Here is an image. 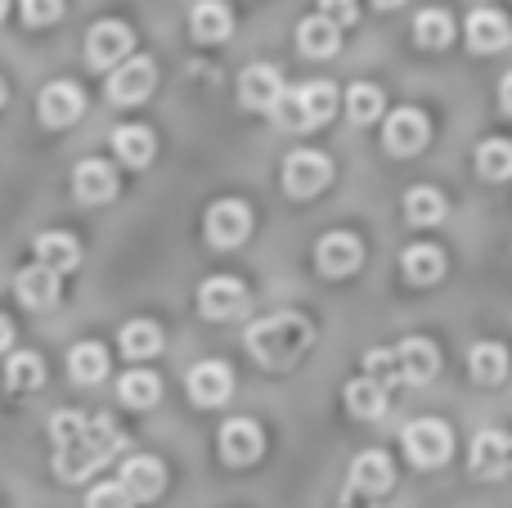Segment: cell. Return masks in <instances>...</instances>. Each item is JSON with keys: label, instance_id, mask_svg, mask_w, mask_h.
<instances>
[{"label": "cell", "instance_id": "ee69618b", "mask_svg": "<svg viewBox=\"0 0 512 508\" xmlns=\"http://www.w3.org/2000/svg\"><path fill=\"white\" fill-rule=\"evenodd\" d=\"M9 342H14V324L0 315V351H9Z\"/></svg>", "mask_w": 512, "mask_h": 508}, {"label": "cell", "instance_id": "bcb514c9", "mask_svg": "<svg viewBox=\"0 0 512 508\" xmlns=\"http://www.w3.org/2000/svg\"><path fill=\"white\" fill-rule=\"evenodd\" d=\"M508 473H512V441H508Z\"/></svg>", "mask_w": 512, "mask_h": 508}, {"label": "cell", "instance_id": "c3c4849f", "mask_svg": "<svg viewBox=\"0 0 512 508\" xmlns=\"http://www.w3.org/2000/svg\"><path fill=\"white\" fill-rule=\"evenodd\" d=\"M0 104H5V81H0Z\"/></svg>", "mask_w": 512, "mask_h": 508}, {"label": "cell", "instance_id": "74e56055", "mask_svg": "<svg viewBox=\"0 0 512 508\" xmlns=\"http://www.w3.org/2000/svg\"><path fill=\"white\" fill-rule=\"evenodd\" d=\"M405 216L414 225H436L445 221V198L436 189H409L405 194Z\"/></svg>", "mask_w": 512, "mask_h": 508}, {"label": "cell", "instance_id": "1f68e13d", "mask_svg": "<svg viewBox=\"0 0 512 508\" xmlns=\"http://www.w3.org/2000/svg\"><path fill=\"white\" fill-rule=\"evenodd\" d=\"M41 383H45L41 356H32V351H18V356H9V365H5V392L27 396V392H36Z\"/></svg>", "mask_w": 512, "mask_h": 508}, {"label": "cell", "instance_id": "5b68a950", "mask_svg": "<svg viewBox=\"0 0 512 508\" xmlns=\"http://www.w3.org/2000/svg\"><path fill=\"white\" fill-rule=\"evenodd\" d=\"M203 234L212 248H239V243L252 234V207L243 203V198H221V203L207 207Z\"/></svg>", "mask_w": 512, "mask_h": 508}, {"label": "cell", "instance_id": "cb8c5ba5", "mask_svg": "<svg viewBox=\"0 0 512 508\" xmlns=\"http://www.w3.org/2000/svg\"><path fill=\"white\" fill-rule=\"evenodd\" d=\"M113 149H117V158H122L126 167H149L153 153H158V135H153L149 126H140V122L117 126V131H113Z\"/></svg>", "mask_w": 512, "mask_h": 508}, {"label": "cell", "instance_id": "8fae6325", "mask_svg": "<svg viewBox=\"0 0 512 508\" xmlns=\"http://www.w3.org/2000/svg\"><path fill=\"white\" fill-rule=\"evenodd\" d=\"M427 135H432V126H427V113H418V108H396V113L387 117V126H382V144H387L396 158L423 153Z\"/></svg>", "mask_w": 512, "mask_h": 508}, {"label": "cell", "instance_id": "ba28073f", "mask_svg": "<svg viewBox=\"0 0 512 508\" xmlns=\"http://www.w3.org/2000/svg\"><path fill=\"white\" fill-rule=\"evenodd\" d=\"M360 261H364V243L355 239L351 230H333V234H324V239L315 243V270L324 279L355 275V270H360Z\"/></svg>", "mask_w": 512, "mask_h": 508}, {"label": "cell", "instance_id": "ab89813d", "mask_svg": "<svg viewBox=\"0 0 512 508\" xmlns=\"http://www.w3.org/2000/svg\"><path fill=\"white\" fill-rule=\"evenodd\" d=\"M18 5H23L27 27H50V23H59V14H63V0H18Z\"/></svg>", "mask_w": 512, "mask_h": 508}, {"label": "cell", "instance_id": "52a82bcc", "mask_svg": "<svg viewBox=\"0 0 512 508\" xmlns=\"http://www.w3.org/2000/svg\"><path fill=\"white\" fill-rule=\"evenodd\" d=\"M328 180H333V162H328L324 153L297 149L283 158V189H288L292 198H315Z\"/></svg>", "mask_w": 512, "mask_h": 508}, {"label": "cell", "instance_id": "44dd1931", "mask_svg": "<svg viewBox=\"0 0 512 508\" xmlns=\"http://www.w3.org/2000/svg\"><path fill=\"white\" fill-rule=\"evenodd\" d=\"M468 464H472V477H481V482H495V477H504L508 473V437L499 428L477 432Z\"/></svg>", "mask_w": 512, "mask_h": 508}, {"label": "cell", "instance_id": "b9f144b4", "mask_svg": "<svg viewBox=\"0 0 512 508\" xmlns=\"http://www.w3.org/2000/svg\"><path fill=\"white\" fill-rule=\"evenodd\" d=\"M319 18H328V23L342 32V27H351L355 18H360V5H355V0H319Z\"/></svg>", "mask_w": 512, "mask_h": 508}, {"label": "cell", "instance_id": "8d00e7d4", "mask_svg": "<svg viewBox=\"0 0 512 508\" xmlns=\"http://www.w3.org/2000/svg\"><path fill=\"white\" fill-rule=\"evenodd\" d=\"M477 171L486 180H508L512 176V140H486L477 149Z\"/></svg>", "mask_w": 512, "mask_h": 508}, {"label": "cell", "instance_id": "ffe728a7", "mask_svg": "<svg viewBox=\"0 0 512 508\" xmlns=\"http://www.w3.org/2000/svg\"><path fill=\"white\" fill-rule=\"evenodd\" d=\"M32 252H36V266L54 270L59 279L68 275V270H77V266H81V243L72 239V234H63V230H45V234H36Z\"/></svg>", "mask_w": 512, "mask_h": 508}, {"label": "cell", "instance_id": "60d3db41", "mask_svg": "<svg viewBox=\"0 0 512 508\" xmlns=\"http://www.w3.org/2000/svg\"><path fill=\"white\" fill-rule=\"evenodd\" d=\"M86 508H135V504H131V495H126L117 482H99L95 491L86 495Z\"/></svg>", "mask_w": 512, "mask_h": 508}, {"label": "cell", "instance_id": "2e32d148", "mask_svg": "<svg viewBox=\"0 0 512 508\" xmlns=\"http://www.w3.org/2000/svg\"><path fill=\"white\" fill-rule=\"evenodd\" d=\"M72 194H77V203L95 207V203H108V198L117 194V171L108 167L104 158H86L72 167Z\"/></svg>", "mask_w": 512, "mask_h": 508}, {"label": "cell", "instance_id": "d6986e66", "mask_svg": "<svg viewBox=\"0 0 512 508\" xmlns=\"http://www.w3.org/2000/svg\"><path fill=\"white\" fill-rule=\"evenodd\" d=\"M391 482H396V468H391V455L387 450H364V455H355L351 464V491L355 495H387Z\"/></svg>", "mask_w": 512, "mask_h": 508}, {"label": "cell", "instance_id": "603a6c76", "mask_svg": "<svg viewBox=\"0 0 512 508\" xmlns=\"http://www.w3.org/2000/svg\"><path fill=\"white\" fill-rule=\"evenodd\" d=\"M14 293L23 306H32V311H45V306L59 302V275L45 266H23L14 279Z\"/></svg>", "mask_w": 512, "mask_h": 508}, {"label": "cell", "instance_id": "7a4b0ae2", "mask_svg": "<svg viewBox=\"0 0 512 508\" xmlns=\"http://www.w3.org/2000/svg\"><path fill=\"white\" fill-rule=\"evenodd\" d=\"M122 446H126L122 428H117L108 414H95V419H86V432H81L77 441L54 446V473H59V482H86V477L95 473L99 464H108Z\"/></svg>", "mask_w": 512, "mask_h": 508}, {"label": "cell", "instance_id": "7402d4cb", "mask_svg": "<svg viewBox=\"0 0 512 508\" xmlns=\"http://www.w3.org/2000/svg\"><path fill=\"white\" fill-rule=\"evenodd\" d=\"M512 41V27L499 9H472L468 14V45L477 54H495Z\"/></svg>", "mask_w": 512, "mask_h": 508}, {"label": "cell", "instance_id": "ac0fdd59", "mask_svg": "<svg viewBox=\"0 0 512 508\" xmlns=\"http://www.w3.org/2000/svg\"><path fill=\"white\" fill-rule=\"evenodd\" d=\"M391 351H396V360H400V378L414 383V387L432 383L436 369H441V351H436L432 338H405L400 347H391Z\"/></svg>", "mask_w": 512, "mask_h": 508}, {"label": "cell", "instance_id": "d590c367", "mask_svg": "<svg viewBox=\"0 0 512 508\" xmlns=\"http://www.w3.org/2000/svg\"><path fill=\"white\" fill-rule=\"evenodd\" d=\"M364 378H373V383L382 387V392H391V387H400L405 378H400V360L391 347H373L369 356H364Z\"/></svg>", "mask_w": 512, "mask_h": 508}, {"label": "cell", "instance_id": "e575fe53", "mask_svg": "<svg viewBox=\"0 0 512 508\" xmlns=\"http://www.w3.org/2000/svg\"><path fill=\"white\" fill-rule=\"evenodd\" d=\"M346 113H351V122L369 126L382 117V90L369 86V81H355L351 90H346Z\"/></svg>", "mask_w": 512, "mask_h": 508}, {"label": "cell", "instance_id": "e0dca14e", "mask_svg": "<svg viewBox=\"0 0 512 508\" xmlns=\"http://www.w3.org/2000/svg\"><path fill=\"white\" fill-rule=\"evenodd\" d=\"M239 99L243 108H256V113H274L283 99V77L270 68V63H252L239 77Z\"/></svg>", "mask_w": 512, "mask_h": 508}, {"label": "cell", "instance_id": "4dcf8cb0", "mask_svg": "<svg viewBox=\"0 0 512 508\" xmlns=\"http://www.w3.org/2000/svg\"><path fill=\"white\" fill-rule=\"evenodd\" d=\"M117 396H122L126 410H149V405L162 401V378L149 374V369H131V374L117 383Z\"/></svg>", "mask_w": 512, "mask_h": 508}, {"label": "cell", "instance_id": "f6af8a7d", "mask_svg": "<svg viewBox=\"0 0 512 508\" xmlns=\"http://www.w3.org/2000/svg\"><path fill=\"white\" fill-rule=\"evenodd\" d=\"M378 9H396V5H405V0H373Z\"/></svg>", "mask_w": 512, "mask_h": 508}, {"label": "cell", "instance_id": "30bf717a", "mask_svg": "<svg viewBox=\"0 0 512 508\" xmlns=\"http://www.w3.org/2000/svg\"><path fill=\"white\" fill-rule=\"evenodd\" d=\"M198 311L207 320H234V315L248 311V288L234 275H212L203 288H198Z\"/></svg>", "mask_w": 512, "mask_h": 508}, {"label": "cell", "instance_id": "7bdbcfd3", "mask_svg": "<svg viewBox=\"0 0 512 508\" xmlns=\"http://www.w3.org/2000/svg\"><path fill=\"white\" fill-rule=\"evenodd\" d=\"M499 104H504V113H512V72L499 81Z\"/></svg>", "mask_w": 512, "mask_h": 508}, {"label": "cell", "instance_id": "6da1fadb", "mask_svg": "<svg viewBox=\"0 0 512 508\" xmlns=\"http://www.w3.org/2000/svg\"><path fill=\"white\" fill-rule=\"evenodd\" d=\"M310 347H315V324L297 311L265 315V320H256L248 329V351H252L256 365H265V369L297 365Z\"/></svg>", "mask_w": 512, "mask_h": 508}, {"label": "cell", "instance_id": "277c9868", "mask_svg": "<svg viewBox=\"0 0 512 508\" xmlns=\"http://www.w3.org/2000/svg\"><path fill=\"white\" fill-rule=\"evenodd\" d=\"M454 450V432L441 419H414L405 428V455L414 468H441Z\"/></svg>", "mask_w": 512, "mask_h": 508}, {"label": "cell", "instance_id": "4fadbf2b", "mask_svg": "<svg viewBox=\"0 0 512 508\" xmlns=\"http://www.w3.org/2000/svg\"><path fill=\"white\" fill-rule=\"evenodd\" d=\"M81 113H86V95H81V86H72V81H50V86L36 95V117H41L45 126H72Z\"/></svg>", "mask_w": 512, "mask_h": 508}, {"label": "cell", "instance_id": "d6a6232c", "mask_svg": "<svg viewBox=\"0 0 512 508\" xmlns=\"http://www.w3.org/2000/svg\"><path fill=\"white\" fill-rule=\"evenodd\" d=\"M414 41L423 45V50H445V45L454 41V18L445 14V9H423V14L414 18Z\"/></svg>", "mask_w": 512, "mask_h": 508}, {"label": "cell", "instance_id": "9c48e42d", "mask_svg": "<svg viewBox=\"0 0 512 508\" xmlns=\"http://www.w3.org/2000/svg\"><path fill=\"white\" fill-rule=\"evenodd\" d=\"M131 45H135L131 27L117 23V18H104L86 36V59H90V68H117V63L131 59Z\"/></svg>", "mask_w": 512, "mask_h": 508}, {"label": "cell", "instance_id": "9a60e30c", "mask_svg": "<svg viewBox=\"0 0 512 508\" xmlns=\"http://www.w3.org/2000/svg\"><path fill=\"white\" fill-rule=\"evenodd\" d=\"M185 387H189V396H194V405L212 410V405H225V401H230L234 374H230V365H221V360H203V365L189 369Z\"/></svg>", "mask_w": 512, "mask_h": 508}, {"label": "cell", "instance_id": "d4e9b609", "mask_svg": "<svg viewBox=\"0 0 512 508\" xmlns=\"http://www.w3.org/2000/svg\"><path fill=\"white\" fill-rule=\"evenodd\" d=\"M400 270H405L409 284L427 288L445 275V252L432 248V243H414V248H405V257H400Z\"/></svg>", "mask_w": 512, "mask_h": 508}, {"label": "cell", "instance_id": "7c38bea8", "mask_svg": "<svg viewBox=\"0 0 512 508\" xmlns=\"http://www.w3.org/2000/svg\"><path fill=\"white\" fill-rule=\"evenodd\" d=\"M117 486L131 495V504H149L167 491V468H162V459H153V455H131L122 464Z\"/></svg>", "mask_w": 512, "mask_h": 508}, {"label": "cell", "instance_id": "f1b7e54d", "mask_svg": "<svg viewBox=\"0 0 512 508\" xmlns=\"http://www.w3.org/2000/svg\"><path fill=\"white\" fill-rule=\"evenodd\" d=\"M342 401L355 419H382V414H387V392H382L373 378H351V383L342 387Z\"/></svg>", "mask_w": 512, "mask_h": 508}, {"label": "cell", "instance_id": "3957f363", "mask_svg": "<svg viewBox=\"0 0 512 508\" xmlns=\"http://www.w3.org/2000/svg\"><path fill=\"white\" fill-rule=\"evenodd\" d=\"M333 108H337V90L328 86V81H310V86H301V90H283L274 117H279V126H288V131H315V126H324L328 117H333Z\"/></svg>", "mask_w": 512, "mask_h": 508}, {"label": "cell", "instance_id": "83f0119b", "mask_svg": "<svg viewBox=\"0 0 512 508\" xmlns=\"http://www.w3.org/2000/svg\"><path fill=\"white\" fill-rule=\"evenodd\" d=\"M297 45H301V54H310V59H328V54H337V45H342V32H337L328 18L310 14L297 23Z\"/></svg>", "mask_w": 512, "mask_h": 508}, {"label": "cell", "instance_id": "7dc6e473", "mask_svg": "<svg viewBox=\"0 0 512 508\" xmlns=\"http://www.w3.org/2000/svg\"><path fill=\"white\" fill-rule=\"evenodd\" d=\"M5 9H9V0H0V18H5Z\"/></svg>", "mask_w": 512, "mask_h": 508}, {"label": "cell", "instance_id": "836d02e7", "mask_svg": "<svg viewBox=\"0 0 512 508\" xmlns=\"http://www.w3.org/2000/svg\"><path fill=\"white\" fill-rule=\"evenodd\" d=\"M122 351L131 360H149V356H158L162 351V329L153 320H131L122 329Z\"/></svg>", "mask_w": 512, "mask_h": 508}, {"label": "cell", "instance_id": "f546056e", "mask_svg": "<svg viewBox=\"0 0 512 508\" xmlns=\"http://www.w3.org/2000/svg\"><path fill=\"white\" fill-rule=\"evenodd\" d=\"M508 351L499 347V342H477V347L468 351V369H472V378L477 383H486V387H495V383H504L508 378Z\"/></svg>", "mask_w": 512, "mask_h": 508}, {"label": "cell", "instance_id": "5bb4252c", "mask_svg": "<svg viewBox=\"0 0 512 508\" xmlns=\"http://www.w3.org/2000/svg\"><path fill=\"white\" fill-rule=\"evenodd\" d=\"M216 450H221V459L230 468H248V464L261 459L265 432L256 428L252 419H234V423H225V428H221V441H216Z\"/></svg>", "mask_w": 512, "mask_h": 508}, {"label": "cell", "instance_id": "4316f807", "mask_svg": "<svg viewBox=\"0 0 512 508\" xmlns=\"http://www.w3.org/2000/svg\"><path fill=\"white\" fill-rule=\"evenodd\" d=\"M189 27H194L198 41H225L234 32V14L225 0H198L194 14H189Z\"/></svg>", "mask_w": 512, "mask_h": 508}, {"label": "cell", "instance_id": "f35d334b", "mask_svg": "<svg viewBox=\"0 0 512 508\" xmlns=\"http://www.w3.org/2000/svg\"><path fill=\"white\" fill-rule=\"evenodd\" d=\"M81 432H86V419H81L77 410H59L50 419V441L54 446H68V441H77Z\"/></svg>", "mask_w": 512, "mask_h": 508}, {"label": "cell", "instance_id": "8992f818", "mask_svg": "<svg viewBox=\"0 0 512 508\" xmlns=\"http://www.w3.org/2000/svg\"><path fill=\"white\" fill-rule=\"evenodd\" d=\"M153 86H158V63L144 59V54H131L126 63H117V72L108 77L104 95L113 99V104L131 108V104H140V99H149Z\"/></svg>", "mask_w": 512, "mask_h": 508}, {"label": "cell", "instance_id": "484cf974", "mask_svg": "<svg viewBox=\"0 0 512 508\" xmlns=\"http://www.w3.org/2000/svg\"><path fill=\"white\" fill-rule=\"evenodd\" d=\"M68 374L77 378L81 387H95L108 378V347L104 342H77L68 351Z\"/></svg>", "mask_w": 512, "mask_h": 508}]
</instances>
